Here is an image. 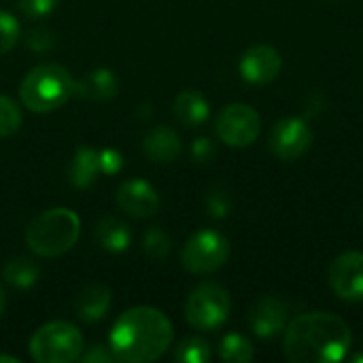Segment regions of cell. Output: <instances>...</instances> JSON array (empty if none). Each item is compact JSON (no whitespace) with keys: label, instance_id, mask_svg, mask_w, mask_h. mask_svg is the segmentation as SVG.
I'll return each mask as SVG.
<instances>
[{"label":"cell","instance_id":"9c48e42d","mask_svg":"<svg viewBox=\"0 0 363 363\" xmlns=\"http://www.w3.org/2000/svg\"><path fill=\"white\" fill-rule=\"evenodd\" d=\"M270 149L279 160L294 162L302 157L313 145V130L300 117H285L270 130Z\"/></svg>","mask_w":363,"mask_h":363},{"label":"cell","instance_id":"d4e9b609","mask_svg":"<svg viewBox=\"0 0 363 363\" xmlns=\"http://www.w3.org/2000/svg\"><path fill=\"white\" fill-rule=\"evenodd\" d=\"M17 38H19L17 19L11 13L0 11V55L9 53L17 45Z\"/></svg>","mask_w":363,"mask_h":363},{"label":"cell","instance_id":"83f0119b","mask_svg":"<svg viewBox=\"0 0 363 363\" xmlns=\"http://www.w3.org/2000/svg\"><path fill=\"white\" fill-rule=\"evenodd\" d=\"M98 155H100V168H102V174L113 177V174H117V172L123 168V155H121L117 149L106 147V149L98 151Z\"/></svg>","mask_w":363,"mask_h":363},{"label":"cell","instance_id":"6da1fadb","mask_svg":"<svg viewBox=\"0 0 363 363\" xmlns=\"http://www.w3.org/2000/svg\"><path fill=\"white\" fill-rule=\"evenodd\" d=\"M351 328L332 313H304L285 328V357L291 363L340 362L351 349Z\"/></svg>","mask_w":363,"mask_h":363},{"label":"cell","instance_id":"484cf974","mask_svg":"<svg viewBox=\"0 0 363 363\" xmlns=\"http://www.w3.org/2000/svg\"><path fill=\"white\" fill-rule=\"evenodd\" d=\"M60 0H19L17 6L19 11L30 17V19H40V17H47L49 13L55 11Z\"/></svg>","mask_w":363,"mask_h":363},{"label":"cell","instance_id":"7402d4cb","mask_svg":"<svg viewBox=\"0 0 363 363\" xmlns=\"http://www.w3.org/2000/svg\"><path fill=\"white\" fill-rule=\"evenodd\" d=\"M174 359L181 363H206L211 362V345L202 338H185L174 353Z\"/></svg>","mask_w":363,"mask_h":363},{"label":"cell","instance_id":"8992f818","mask_svg":"<svg viewBox=\"0 0 363 363\" xmlns=\"http://www.w3.org/2000/svg\"><path fill=\"white\" fill-rule=\"evenodd\" d=\"M230 294L217 283L198 285L185 302V319L191 328L213 332L230 317Z\"/></svg>","mask_w":363,"mask_h":363},{"label":"cell","instance_id":"e0dca14e","mask_svg":"<svg viewBox=\"0 0 363 363\" xmlns=\"http://www.w3.org/2000/svg\"><path fill=\"white\" fill-rule=\"evenodd\" d=\"M94 240L98 247H102L108 253H123L132 242V232L125 221L119 217H104L94 228Z\"/></svg>","mask_w":363,"mask_h":363},{"label":"cell","instance_id":"5b68a950","mask_svg":"<svg viewBox=\"0 0 363 363\" xmlns=\"http://www.w3.org/2000/svg\"><path fill=\"white\" fill-rule=\"evenodd\" d=\"M28 349L30 357L38 363L79 362L83 353V334L68 321H51L32 334Z\"/></svg>","mask_w":363,"mask_h":363},{"label":"cell","instance_id":"cb8c5ba5","mask_svg":"<svg viewBox=\"0 0 363 363\" xmlns=\"http://www.w3.org/2000/svg\"><path fill=\"white\" fill-rule=\"evenodd\" d=\"M21 125V111L17 108V104L0 94V138H9L13 136Z\"/></svg>","mask_w":363,"mask_h":363},{"label":"cell","instance_id":"44dd1931","mask_svg":"<svg viewBox=\"0 0 363 363\" xmlns=\"http://www.w3.org/2000/svg\"><path fill=\"white\" fill-rule=\"evenodd\" d=\"M253 355L251 340L240 334H228L219 345V357L228 363H249L253 362Z\"/></svg>","mask_w":363,"mask_h":363},{"label":"cell","instance_id":"2e32d148","mask_svg":"<svg viewBox=\"0 0 363 363\" xmlns=\"http://www.w3.org/2000/svg\"><path fill=\"white\" fill-rule=\"evenodd\" d=\"M117 91H119V81L115 72L108 68H96L87 72L83 79L74 81V96L96 100V102L111 100L117 96Z\"/></svg>","mask_w":363,"mask_h":363},{"label":"cell","instance_id":"4316f807","mask_svg":"<svg viewBox=\"0 0 363 363\" xmlns=\"http://www.w3.org/2000/svg\"><path fill=\"white\" fill-rule=\"evenodd\" d=\"M26 45L34 51H49L55 45V36L47 28H32L26 36Z\"/></svg>","mask_w":363,"mask_h":363},{"label":"cell","instance_id":"7a4b0ae2","mask_svg":"<svg viewBox=\"0 0 363 363\" xmlns=\"http://www.w3.org/2000/svg\"><path fill=\"white\" fill-rule=\"evenodd\" d=\"M170 319L153 306H134L115 321L108 347L117 362L149 363L160 359L172 345Z\"/></svg>","mask_w":363,"mask_h":363},{"label":"cell","instance_id":"5bb4252c","mask_svg":"<svg viewBox=\"0 0 363 363\" xmlns=\"http://www.w3.org/2000/svg\"><path fill=\"white\" fill-rule=\"evenodd\" d=\"M111 304H113L111 289L102 283H94V285H87L77 296L74 313L85 323H98L100 319L106 317V313L111 311Z\"/></svg>","mask_w":363,"mask_h":363},{"label":"cell","instance_id":"4dcf8cb0","mask_svg":"<svg viewBox=\"0 0 363 363\" xmlns=\"http://www.w3.org/2000/svg\"><path fill=\"white\" fill-rule=\"evenodd\" d=\"M191 155H194V160L198 162V164H204V162H208V160H213V155H215V145H213V140L211 138H196L194 140V145H191Z\"/></svg>","mask_w":363,"mask_h":363},{"label":"cell","instance_id":"8fae6325","mask_svg":"<svg viewBox=\"0 0 363 363\" xmlns=\"http://www.w3.org/2000/svg\"><path fill=\"white\" fill-rule=\"evenodd\" d=\"M283 68L281 53L270 45H253L240 57V74L253 85L272 83Z\"/></svg>","mask_w":363,"mask_h":363},{"label":"cell","instance_id":"d6986e66","mask_svg":"<svg viewBox=\"0 0 363 363\" xmlns=\"http://www.w3.org/2000/svg\"><path fill=\"white\" fill-rule=\"evenodd\" d=\"M208 102L198 89H185L174 100V117L185 128H198L208 119Z\"/></svg>","mask_w":363,"mask_h":363},{"label":"cell","instance_id":"30bf717a","mask_svg":"<svg viewBox=\"0 0 363 363\" xmlns=\"http://www.w3.org/2000/svg\"><path fill=\"white\" fill-rule=\"evenodd\" d=\"M330 287L347 302L363 300V253L347 251L338 255L330 266Z\"/></svg>","mask_w":363,"mask_h":363},{"label":"cell","instance_id":"277c9868","mask_svg":"<svg viewBox=\"0 0 363 363\" xmlns=\"http://www.w3.org/2000/svg\"><path fill=\"white\" fill-rule=\"evenodd\" d=\"M74 96V79L60 64L34 66L19 85V98L34 113H51Z\"/></svg>","mask_w":363,"mask_h":363},{"label":"cell","instance_id":"f546056e","mask_svg":"<svg viewBox=\"0 0 363 363\" xmlns=\"http://www.w3.org/2000/svg\"><path fill=\"white\" fill-rule=\"evenodd\" d=\"M83 363H113L117 362V357L113 355L111 347H102V345H94L87 351L81 353L79 357Z\"/></svg>","mask_w":363,"mask_h":363},{"label":"cell","instance_id":"3957f363","mask_svg":"<svg viewBox=\"0 0 363 363\" xmlns=\"http://www.w3.org/2000/svg\"><path fill=\"white\" fill-rule=\"evenodd\" d=\"M81 234V219L70 208H49L36 215L26 228L28 247L40 257H60L70 251Z\"/></svg>","mask_w":363,"mask_h":363},{"label":"cell","instance_id":"603a6c76","mask_svg":"<svg viewBox=\"0 0 363 363\" xmlns=\"http://www.w3.org/2000/svg\"><path fill=\"white\" fill-rule=\"evenodd\" d=\"M143 249L151 259H166L170 249H172V240L164 230L151 228L143 236Z\"/></svg>","mask_w":363,"mask_h":363},{"label":"cell","instance_id":"ac0fdd59","mask_svg":"<svg viewBox=\"0 0 363 363\" xmlns=\"http://www.w3.org/2000/svg\"><path fill=\"white\" fill-rule=\"evenodd\" d=\"M102 172L100 168V155L98 149L91 147H79L68 164V181L77 189H87L96 183L98 174Z\"/></svg>","mask_w":363,"mask_h":363},{"label":"cell","instance_id":"ba28073f","mask_svg":"<svg viewBox=\"0 0 363 363\" xmlns=\"http://www.w3.org/2000/svg\"><path fill=\"white\" fill-rule=\"evenodd\" d=\"M215 130L221 143H225L228 147L242 149L257 140L262 132V117L253 106L234 102L219 113Z\"/></svg>","mask_w":363,"mask_h":363},{"label":"cell","instance_id":"7c38bea8","mask_svg":"<svg viewBox=\"0 0 363 363\" xmlns=\"http://www.w3.org/2000/svg\"><path fill=\"white\" fill-rule=\"evenodd\" d=\"M117 206L136 219H149L157 213L160 208V196L155 191V187L143 179H132L119 185L117 189Z\"/></svg>","mask_w":363,"mask_h":363},{"label":"cell","instance_id":"4fadbf2b","mask_svg":"<svg viewBox=\"0 0 363 363\" xmlns=\"http://www.w3.org/2000/svg\"><path fill=\"white\" fill-rule=\"evenodd\" d=\"M287 304L277 300V298H262L253 304L249 313V323L251 330L259 338H274L287 328Z\"/></svg>","mask_w":363,"mask_h":363},{"label":"cell","instance_id":"d6a6232c","mask_svg":"<svg viewBox=\"0 0 363 363\" xmlns=\"http://www.w3.org/2000/svg\"><path fill=\"white\" fill-rule=\"evenodd\" d=\"M0 363H19V359L11 355H0Z\"/></svg>","mask_w":363,"mask_h":363},{"label":"cell","instance_id":"52a82bcc","mask_svg":"<svg viewBox=\"0 0 363 363\" xmlns=\"http://www.w3.org/2000/svg\"><path fill=\"white\" fill-rule=\"evenodd\" d=\"M230 257V242L215 230L196 232L181 251L183 268L191 274H213L225 266Z\"/></svg>","mask_w":363,"mask_h":363},{"label":"cell","instance_id":"f1b7e54d","mask_svg":"<svg viewBox=\"0 0 363 363\" xmlns=\"http://www.w3.org/2000/svg\"><path fill=\"white\" fill-rule=\"evenodd\" d=\"M206 206H208V213L213 217H225L230 213V196L221 189H213L206 198Z\"/></svg>","mask_w":363,"mask_h":363},{"label":"cell","instance_id":"9a60e30c","mask_svg":"<svg viewBox=\"0 0 363 363\" xmlns=\"http://www.w3.org/2000/svg\"><path fill=\"white\" fill-rule=\"evenodd\" d=\"M143 149L151 162L170 164L181 155V138L170 125H157L145 136Z\"/></svg>","mask_w":363,"mask_h":363},{"label":"cell","instance_id":"ffe728a7","mask_svg":"<svg viewBox=\"0 0 363 363\" xmlns=\"http://www.w3.org/2000/svg\"><path fill=\"white\" fill-rule=\"evenodd\" d=\"M38 274H40V270H38L36 262L30 257H23V255L11 257L2 268L4 281L15 289H30L32 285H36Z\"/></svg>","mask_w":363,"mask_h":363},{"label":"cell","instance_id":"1f68e13d","mask_svg":"<svg viewBox=\"0 0 363 363\" xmlns=\"http://www.w3.org/2000/svg\"><path fill=\"white\" fill-rule=\"evenodd\" d=\"M4 306H6V296H4V289H2V285H0V317H2V313H4Z\"/></svg>","mask_w":363,"mask_h":363}]
</instances>
